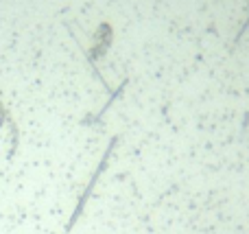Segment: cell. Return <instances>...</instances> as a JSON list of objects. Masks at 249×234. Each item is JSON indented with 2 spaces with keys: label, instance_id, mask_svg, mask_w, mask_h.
Masks as SVG:
<instances>
[{
  "label": "cell",
  "instance_id": "cell-4",
  "mask_svg": "<svg viewBox=\"0 0 249 234\" xmlns=\"http://www.w3.org/2000/svg\"><path fill=\"white\" fill-rule=\"evenodd\" d=\"M247 29H249V16H247V20L241 24V29H238L236 37H234V42H232V48H234V46H238V42H241V39H243V35H245V31H247Z\"/></svg>",
  "mask_w": 249,
  "mask_h": 234
},
{
  "label": "cell",
  "instance_id": "cell-3",
  "mask_svg": "<svg viewBox=\"0 0 249 234\" xmlns=\"http://www.w3.org/2000/svg\"><path fill=\"white\" fill-rule=\"evenodd\" d=\"M7 127H9V151H7V162H11L18 153V147H20V129H18L16 118L9 114L7 118Z\"/></svg>",
  "mask_w": 249,
  "mask_h": 234
},
{
  "label": "cell",
  "instance_id": "cell-5",
  "mask_svg": "<svg viewBox=\"0 0 249 234\" xmlns=\"http://www.w3.org/2000/svg\"><path fill=\"white\" fill-rule=\"evenodd\" d=\"M7 118H9V112H7V108L2 105V99H0V127L7 125Z\"/></svg>",
  "mask_w": 249,
  "mask_h": 234
},
{
  "label": "cell",
  "instance_id": "cell-2",
  "mask_svg": "<svg viewBox=\"0 0 249 234\" xmlns=\"http://www.w3.org/2000/svg\"><path fill=\"white\" fill-rule=\"evenodd\" d=\"M127 83H129V79H123V83H121V86H118L116 90H114L112 94H109L107 103H105L103 108H101L99 112L94 114V116H88V118H83V121H81V125H96V123H101V121H103V116H105V114H107V109L114 105V101H116L118 96H121L123 92H124V88H127Z\"/></svg>",
  "mask_w": 249,
  "mask_h": 234
},
{
  "label": "cell",
  "instance_id": "cell-1",
  "mask_svg": "<svg viewBox=\"0 0 249 234\" xmlns=\"http://www.w3.org/2000/svg\"><path fill=\"white\" fill-rule=\"evenodd\" d=\"M118 140H121V136H112V140L107 143V147H105V151H103V156H101V160H99V164H96V169L92 171V175H90V180H88V184H86V188H83V193L79 195V199H77V206L72 208V213H70V217H68V221H66V226H64V234H70L74 230V226L79 223V219H81V215L86 213V206H88V201H90V197H92V193H94V188H96V184H99V180H101V175L105 173V169L109 166V160H112V156H114V151H116V144H118Z\"/></svg>",
  "mask_w": 249,
  "mask_h": 234
}]
</instances>
